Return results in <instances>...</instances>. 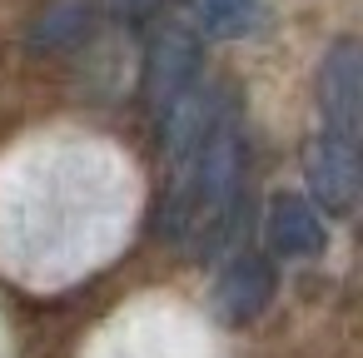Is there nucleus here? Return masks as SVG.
Listing matches in <instances>:
<instances>
[{"label":"nucleus","mask_w":363,"mask_h":358,"mask_svg":"<svg viewBox=\"0 0 363 358\" xmlns=\"http://www.w3.org/2000/svg\"><path fill=\"white\" fill-rule=\"evenodd\" d=\"M303 174H308L313 199H318L328 214H348V209H353V199H358V150H353L348 140L318 135V140L303 150Z\"/></svg>","instance_id":"obj_4"},{"label":"nucleus","mask_w":363,"mask_h":358,"mask_svg":"<svg viewBox=\"0 0 363 358\" xmlns=\"http://www.w3.org/2000/svg\"><path fill=\"white\" fill-rule=\"evenodd\" d=\"M318 115H323V135L358 145V120H363V50H358V40H338L323 55Z\"/></svg>","instance_id":"obj_2"},{"label":"nucleus","mask_w":363,"mask_h":358,"mask_svg":"<svg viewBox=\"0 0 363 358\" xmlns=\"http://www.w3.org/2000/svg\"><path fill=\"white\" fill-rule=\"evenodd\" d=\"M239 189H244V135H239L234 110H219V120L209 125L204 150L194 155L189 174L174 179L164 229L189 234L194 249L209 254L224 239V229H229V219L239 209Z\"/></svg>","instance_id":"obj_1"},{"label":"nucleus","mask_w":363,"mask_h":358,"mask_svg":"<svg viewBox=\"0 0 363 358\" xmlns=\"http://www.w3.org/2000/svg\"><path fill=\"white\" fill-rule=\"evenodd\" d=\"M199 75V40L184 26H164L150 50H145V105L150 110H169Z\"/></svg>","instance_id":"obj_3"},{"label":"nucleus","mask_w":363,"mask_h":358,"mask_svg":"<svg viewBox=\"0 0 363 358\" xmlns=\"http://www.w3.org/2000/svg\"><path fill=\"white\" fill-rule=\"evenodd\" d=\"M274 284H279V274H274V264H269L264 254H239V259H229V269L219 274L214 303H219V313H224L229 323H249V318H259V313L269 308Z\"/></svg>","instance_id":"obj_5"},{"label":"nucleus","mask_w":363,"mask_h":358,"mask_svg":"<svg viewBox=\"0 0 363 358\" xmlns=\"http://www.w3.org/2000/svg\"><path fill=\"white\" fill-rule=\"evenodd\" d=\"M264 234H269V249L284 254V259H308V254H323V244H328L318 209L308 199H298V194H279L269 204Z\"/></svg>","instance_id":"obj_6"},{"label":"nucleus","mask_w":363,"mask_h":358,"mask_svg":"<svg viewBox=\"0 0 363 358\" xmlns=\"http://www.w3.org/2000/svg\"><path fill=\"white\" fill-rule=\"evenodd\" d=\"M194 21L204 35L239 40L264 21V11H259V0H194Z\"/></svg>","instance_id":"obj_7"},{"label":"nucleus","mask_w":363,"mask_h":358,"mask_svg":"<svg viewBox=\"0 0 363 358\" xmlns=\"http://www.w3.org/2000/svg\"><path fill=\"white\" fill-rule=\"evenodd\" d=\"M155 6H160V0H105V11H110L115 21H145Z\"/></svg>","instance_id":"obj_8"}]
</instances>
